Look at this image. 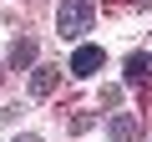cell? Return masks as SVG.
Instances as JSON below:
<instances>
[{
	"mask_svg": "<svg viewBox=\"0 0 152 142\" xmlns=\"http://www.w3.org/2000/svg\"><path fill=\"white\" fill-rule=\"evenodd\" d=\"M10 142H36V137H10Z\"/></svg>",
	"mask_w": 152,
	"mask_h": 142,
	"instance_id": "obj_7",
	"label": "cell"
},
{
	"mask_svg": "<svg viewBox=\"0 0 152 142\" xmlns=\"http://www.w3.org/2000/svg\"><path fill=\"white\" fill-rule=\"evenodd\" d=\"M56 81H61V66H36V71H31V91H36V97H51Z\"/></svg>",
	"mask_w": 152,
	"mask_h": 142,
	"instance_id": "obj_4",
	"label": "cell"
},
{
	"mask_svg": "<svg viewBox=\"0 0 152 142\" xmlns=\"http://www.w3.org/2000/svg\"><path fill=\"white\" fill-rule=\"evenodd\" d=\"M132 132H137V117L117 112V117H112V137H117V142H132Z\"/></svg>",
	"mask_w": 152,
	"mask_h": 142,
	"instance_id": "obj_6",
	"label": "cell"
},
{
	"mask_svg": "<svg viewBox=\"0 0 152 142\" xmlns=\"http://www.w3.org/2000/svg\"><path fill=\"white\" fill-rule=\"evenodd\" d=\"M56 31L66 41H81L91 31V0H61V10H56Z\"/></svg>",
	"mask_w": 152,
	"mask_h": 142,
	"instance_id": "obj_1",
	"label": "cell"
},
{
	"mask_svg": "<svg viewBox=\"0 0 152 142\" xmlns=\"http://www.w3.org/2000/svg\"><path fill=\"white\" fill-rule=\"evenodd\" d=\"M122 71H127V86H147V81H152V56H147V51H132Z\"/></svg>",
	"mask_w": 152,
	"mask_h": 142,
	"instance_id": "obj_3",
	"label": "cell"
},
{
	"mask_svg": "<svg viewBox=\"0 0 152 142\" xmlns=\"http://www.w3.org/2000/svg\"><path fill=\"white\" fill-rule=\"evenodd\" d=\"M142 5H147V10H152V0H142Z\"/></svg>",
	"mask_w": 152,
	"mask_h": 142,
	"instance_id": "obj_8",
	"label": "cell"
},
{
	"mask_svg": "<svg viewBox=\"0 0 152 142\" xmlns=\"http://www.w3.org/2000/svg\"><path fill=\"white\" fill-rule=\"evenodd\" d=\"M71 76H96L102 71V46H76V56H71Z\"/></svg>",
	"mask_w": 152,
	"mask_h": 142,
	"instance_id": "obj_2",
	"label": "cell"
},
{
	"mask_svg": "<svg viewBox=\"0 0 152 142\" xmlns=\"http://www.w3.org/2000/svg\"><path fill=\"white\" fill-rule=\"evenodd\" d=\"M10 66H15V71H26V66H36V41H31V36H20V41L10 46Z\"/></svg>",
	"mask_w": 152,
	"mask_h": 142,
	"instance_id": "obj_5",
	"label": "cell"
}]
</instances>
